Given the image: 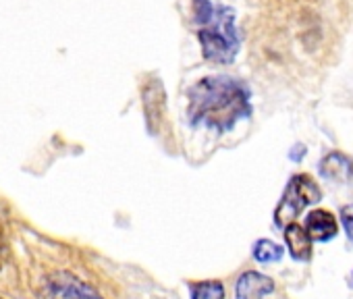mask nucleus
Instances as JSON below:
<instances>
[{
    "label": "nucleus",
    "mask_w": 353,
    "mask_h": 299,
    "mask_svg": "<svg viewBox=\"0 0 353 299\" xmlns=\"http://www.w3.org/2000/svg\"><path fill=\"white\" fill-rule=\"evenodd\" d=\"M0 299H3V297H0Z\"/></svg>",
    "instance_id": "2eb2a0df"
},
{
    "label": "nucleus",
    "mask_w": 353,
    "mask_h": 299,
    "mask_svg": "<svg viewBox=\"0 0 353 299\" xmlns=\"http://www.w3.org/2000/svg\"><path fill=\"white\" fill-rule=\"evenodd\" d=\"M285 249L281 245H276L274 241L270 239H258L254 243V258L262 264H272V262H279L283 258Z\"/></svg>",
    "instance_id": "9b49d317"
},
{
    "label": "nucleus",
    "mask_w": 353,
    "mask_h": 299,
    "mask_svg": "<svg viewBox=\"0 0 353 299\" xmlns=\"http://www.w3.org/2000/svg\"><path fill=\"white\" fill-rule=\"evenodd\" d=\"M194 15L202 25L198 40L204 59L221 65L233 63L239 52L235 11L231 7H216L212 0H194Z\"/></svg>",
    "instance_id": "f03ea898"
},
{
    "label": "nucleus",
    "mask_w": 353,
    "mask_h": 299,
    "mask_svg": "<svg viewBox=\"0 0 353 299\" xmlns=\"http://www.w3.org/2000/svg\"><path fill=\"white\" fill-rule=\"evenodd\" d=\"M339 216H341V223H343V229H345L347 237L353 241V204L343 206L341 212H339Z\"/></svg>",
    "instance_id": "f8f14e48"
},
{
    "label": "nucleus",
    "mask_w": 353,
    "mask_h": 299,
    "mask_svg": "<svg viewBox=\"0 0 353 299\" xmlns=\"http://www.w3.org/2000/svg\"><path fill=\"white\" fill-rule=\"evenodd\" d=\"M320 200H322V192L310 175L291 177L285 192H283V198L274 210L276 227L285 229L287 225L295 223L299 212H303L310 204H316Z\"/></svg>",
    "instance_id": "7ed1b4c3"
},
{
    "label": "nucleus",
    "mask_w": 353,
    "mask_h": 299,
    "mask_svg": "<svg viewBox=\"0 0 353 299\" xmlns=\"http://www.w3.org/2000/svg\"><path fill=\"white\" fill-rule=\"evenodd\" d=\"M320 175L328 181L347 183L353 175V163L343 152H330L320 163Z\"/></svg>",
    "instance_id": "1a4fd4ad"
},
{
    "label": "nucleus",
    "mask_w": 353,
    "mask_h": 299,
    "mask_svg": "<svg viewBox=\"0 0 353 299\" xmlns=\"http://www.w3.org/2000/svg\"><path fill=\"white\" fill-rule=\"evenodd\" d=\"M305 231L310 233L312 241H330L336 237L339 233V225H336V218L328 212V210H312L307 216H305V223H303Z\"/></svg>",
    "instance_id": "0eeeda50"
},
{
    "label": "nucleus",
    "mask_w": 353,
    "mask_h": 299,
    "mask_svg": "<svg viewBox=\"0 0 353 299\" xmlns=\"http://www.w3.org/2000/svg\"><path fill=\"white\" fill-rule=\"evenodd\" d=\"M192 299H225V287L221 280H200L190 287Z\"/></svg>",
    "instance_id": "9d476101"
},
{
    "label": "nucleus",
    "mask_w": 353,
    "mask_h": 299,
    "mask_svg": "<svg viewBox=\"0 0 353 299\" xmlns=\"http://www.w3.org/2000/svg\"><path fill=\"white\" fill-rule=\"evenodd\" d=\"M190 121L219 133L233 129L241 118L252 116L250 87L229 75H210L200 79L188 92Z\"/></svg>",
    "instance_id": "f257e3e1"
},
{
    "label": "nucleus",
    "mask_w": 353,
    "mask_h": 299,
    "mask_svg": "<svg viewBox=\"0 0 353 299\" xmlns=\"http://www.w3.org/2000/svg\"><path fill=\"white\" fill-rule=\"evenodd\" d=\"M50 299H104L94 287L71 272H54L48 278Z\"/></svg>",
    "instance_id": "20e7f679"
},
{
    "label": "nucleus",
    "mask_w": 353,
    "mask_h": 299,
    "mask_svg": "<svg viewBox=\"0 0 353 299\" xmlns=\"http://www.w3.org/2000/svg\"><path fill=\"white\" fill-rule=\"evenodd\" d=\"M274 291L272 278L260 274V272H243L235 285V297L237 299H264L268 293Z\"/></svg>",
    "instance_id": "423d86ee"
},
{
    "label": "nucleus",
    "mask_w": 353,
    "mask_h": 299,
    "mask_svg": "<svg viewBox=\"0 0 353 299\" xmlns=\"http://www.w3.org/2000/svg\"><path fill=\"white\" fill-rule=\"evenodd\" d=\"M303 156H305V145H303V143L293 145V150L289 152V158H291V161H295V163H299Z\"/></svg>",
    "instance_id": "ddd939ff"
},
{
    "label": "nucleus",
    "mask_w": 353,
    "mask_h": 299,
    "mask_svg": "<svg viewBox=\"0 0 353 299\" xmlns=\"http://www.w3.org/2000/svg\"><path fill=\"white\" fill-rule=\"evenodd\" d=\"M164 110H166V94L164 85L158 79H150L143 85V112H145V123L150 135H156L162 127L164 121Z\"/></svg>",
    "instance_id": "39448f33"
},
{
    "label": "nucleus",
    "mask_w": 353,
    "mask_h": 299,
    "mask_svg": "<svg viewBox=\"0 0 353 299\" xmlns=\"http://www.w3.org/2000/svg\"><path fill=\"white\" fill-rule=\"evenodd\" d=\"M0 256H3V237H0Z\"/></svg>",
    "instance_id": "4468645a"
},
{
    "label": "nucleus",
    "mask_w": 353,
    "mask_h": 299,
    "mask_svg": "<svg viewBox=\"0 0 353 299\" xmlns=\"http://www.w3.org/2000/svg\"><path fill=\"white\" fill-rule=\"evenodd\" d=\"M283 235H285V243L293 260L307 262L312 258V237L305 231V227H301L299 223H291L283 229Z\"/></svg>",
    "instance_id": "6e6552de"
}]
</instances>
